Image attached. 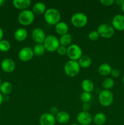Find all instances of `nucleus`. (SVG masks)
Segmentation results:
<instances>
[{
  "label": "nucleus",
  "instance_id": "1",
  "mask_svg": "<svg viewBox=\"0 0 124 125\" xmlns=\"http://www.w3.org/2000/svg\"><path fill=\"white\" fill-rule=\"evenodd\" d=\"M44 18L48 24L55 26L60 21V12L57 9L49 8L44 13Z\"/></svg>",
  "mask_w": 124,
  "mask_h": 125
},
{
  "label": "nucleus",
  "instance_id": "2",
  "mask_svg": "<svg viewBox=\"0 0 124 125\" xmlns=\"http://www.w3.org/2000/svg\"><path fill=\"white\" fill-rule=\"evenodd\" d=\"M80 66L78 61L69 60L65 63L64 67V72L69 77H75L79 73Z\"/></svg>",
  "mask_w": 124,
  "mask_h": 125
},
{
  "label": "nucleus",
  "instance_id": "3",
  "mask_svg": "<svg viewBox=\"0 0 124 125\" xmlns=\"http://www.w3.org/2000/svg\"><path fill=\"white\" fill-rule=\"evenodd\" d=\"M35 19V14L32 10H24L19 13L18 17V22L23 26H29L33 23Z\"/></svg>",
  "mask_w": 124,
  "mask_h": 125
},
{
  "label": "nucleus",
  "instance_id": "4",
  "mask_svg": "<svg viewBox=\"0 0 124 125\" xmlns=\"http://www.w3.org/2000/svg\"><path fill=\"white\" fill-rule=\"evenodd\" d=\"M43 45L46 51L48 52H54L57 51L59 47L60 42L59 40L53 35H48L46 36Z\"/></svg>",
  "mask_w": 124,
  "mask_h": 125
},
{
  "label": "nucleus",
  "instance_id": "5",
  "mask_svg": "<svg viewBox=\"0 0 124 125\" xmlns=\"http://www.w3.org/2000/svg\"><path fill=\"white\" fill-rule=\"evenodd\" d=\"M114 101V96L110 90H101L98 94V101L102 106L108 107L111 106Z\"/></svg>",
  "mask_w": 124,
  "mask_h": 125
},
{
  "label": "nucleus",
  "instance_id": "6",
  "mask_svg": "<svg viewBox=\"0 0 124 125\" xmlns=\"http://www.w3.org/2000/svg\"><path fill=\"white\" fill-rule=\"evenodd\" d=\"M71 23L74 27L81 28L87 24L88 17L85 13L81 12H77L74 13L71 17Z\"/></svg>",
  "mask_w": 124,
  "mask_h": 125
},
{
  "label": "nucleus",
  "instance_id": "7",
  "mask_svg": "<svg viewBox=\"0 0 124 125\" xmlns=\"http://www.w3.org/2000/svg\"><path fill=\"white\" fill-rule=\"evenodd\" d=\"M66 54L70 60L77 61L82 56V50L79 45L71 44L67 48Z\"/></svg>",
  "mask_w": 124,
  "mask_h": 125
},
{
  "label": "nucleus",
  "instance_id": "8",
  "mask_svg": "<svg viewBox=\"0 0 124 125\" xmlns=\"http://www.w3.org/2000/svg\"><path fill=\"white\" fill-rule=\"evenodd\" d=\"M115 29L111 25L109 24H102L97 28V31L99 36L105 39H109L114 35Z\"/></svg>",
  "mask_w": 124,
  "mask_h": 125
},
{
  "label": "nucleus",
  "instance_id": "9",
  "mask_svg": "<svg viewBox=\"0 0 124 125\" xmlns=\"http://www.w3.org/2000/svg\"><path fill=\"white\" fill-rule=\"evenodd\" d=\"M18 58L23 62H28L33 58L34 56L33 50L29 46H25L20 50L18 52Z\"/></svg>",
  "mask_w": 124,
  "mask_h": 125
},
{
  "label": "nucleus",
  "instance_id": "10",
  "mask_svg": "<svg viewBox=\"0 0 124 125\" xmlns=\"http://www.w3.org/2000/svg\"><path fill=\"white\" fill-rule=\"evenodd\" d=\"M32 39L37 43L43 44L44 41L46 37L45 32L41 28H36L32 32Z\"/></svg>",
  "mask_w": 124,
  "mask_h": 125
},
{
  "label": "nucleus",
  "instance_id": "11",
  "mask_svg": "<svg viewBox=\"0 0 124 125\" xmlns=\"http://www.w3.org/2000/svg\"><path fill=\"white\" fill-rule=\"evenodd\" d=\"M77 120L80 125H89L92 121V117L89 112L83 111L78 114Z\"/></svg>",
  "mask_w": 124,
  "mask_h": 125
},
{
  "label": "nucleus",
  "instance_id": "12",
  "mask_svg": "<svg viewBox=\"0 0 124 125\" xmlns=\"http://www.w3.org/2000/svg\"><path fill=\"white\" fill-rule=\"evenodd\" d=\"M1 69L6 73H12L15 69V62L10 58H5L1 61Z\"/></svg>",
  "mask_w": 124,
  "mask_h": 125
},
{
  "label": "nucleus",
  "instance_id": "13",
  "mask_svg": "<svg viewBox=\"0 0 124 125\" xmlns=\"http://www.w3.org/2000/svg\"><path fill=\"white\" fill-rule=\"evenodd\" d=\"M112 26L119 31H124V15L118 14L114 16L112 20Z\"/></svg>",
  "mask_w": 124,
  "mask_h": 125
},
{
  "label": "nucleus",
  "instance_id": "14",
  "mask_svg": "<svg viewBox=\"0 0 124 125\" xmlns=\"http://www.w3.org/2000/svg\"><path fill=\"white\" fill-rule=\"evenodd\" d=\"M40 125H55L56 122L55 117L50 113H44L40 117Z\"/></svg>",
  "mask_w": 124,
  "mask_h": 125
},
{
  "label": "nucleus",
  "instance_id": "15",
  "mask_svg": "<svg viewBox=\"0 0 124 125\" xmlns=\"http://www.w3.org/2000/svg\"><path fill=\"white\" fill-rule=\"evenodd\" d=\"M30 4L31 1L30 0H14L12 1L13 7L21 10L27 9L30 6Z\"/></svg>",
  "mask_w": 124,
  "mask_h": 125
},
{
  "label": "nucleus",
  "instance_id": "16",
  "mask_svg": "<svg viewBox=\"0 0 124 125\" xmlns=\"http://www.w3.org/2000/svg\"><path fill=\"white\" fill-rule=\"evenodd\" d=\"M55 31L56 33L60 35H63L68 33L69 26L64 21H60L55 26Z\"/></svg>",
  "mask_w": 124,
  "mask_h": 125
},
{
  "label": "nucleus",
  "instance_id": "17",
  "mask_svg": "<svg viewBox=\"0 0 124 125\" xmlns=\"http://www.w3.org/2000/svg\"><path fill=\"white\" fill-rule=\"evenodd\" d=\"M27 35L28 33L26 29L23 28H19L15 31L14 38L17 41L23 42L26 39Z\"/></svg>",
  "mask_w": 124,
  "mask_h": 125
},
{
  "label": "nucleus",
  "instance_id": "18",
  "mask_svg": "<svg viewBox=\"0 0 124 125\" xmlns=\"http://www.w3.org/2000/svg\"><path fill=\"white\" fill-rule=\"evenodd\" d=\"M56 121L60 124L67 123L70 120V115L66 111H60L55 117Z\"/></svg>",
  "mask_w": 124,
  "mask_h": 125
},
{
  "label": "nucleus",
  "instance_id": "19",
  "mask_svg": "<svg viewBox=\"0 0 124 125\" xmlns=\"http://www.w3.org/2000/svg\"><path fill=\"white\" fill-rule=\"evenodd\" d=\"M46 10V5L41 2H38L34 4L32 7V12L34 14L40 15L44 13Z\"/></svg>",
  "mask_w": 124,
  "mask_h": 125
},
{
  "label": "nucleus",
  "instance_id": "20",
  "mask_svg": "<svg viewBox=\"0 0 124 125\" xmlns=\"http://www.w3.org/2000/svg\"><path fill=\"white\" fill-rule=\"evenodd\" d=\"M12 90H13V85L9 81L3 82L0 86V92L5 96L9 95L12 92Z\"/></svg>",
  "mask_w": 124,
  "mask_h": 125
},
{
  "label": "nucleus",
  "instance_id": "21",
  "mask_svg": "<svg viewBox=\"0 0 124 125\" xmlns=\"http://www.w3.org/2000/svg\"><path fill=\"white\" fill-rule=\"evenodd\" d=\"M81 86L83 92L88 93L92 92L94 89V85L93 82L89 79H84L81 83Z\"/></svg>",
  "mask_w": 124,
  "mask_h": 125
},
{
  "label": "nucleus",
  "instance_id": "22",
  "mask_svg": "<svg viewBox=\"0 0 124 125\" xmlns=\"http://www.w3.org/2000/svg\"><path fill=\"white\" fill-rule=\"evenodd\" d=\"M112 68L111 66L108 63H103L101 64L98 68V72L102 76H108L111 74Z\"/></svg>",
  "mask_w": 124,
  "mask_h": 125
},
{
  "label": "nucleus",
  "instance_id": "23",
  "mask_svg": "<svg viewBox=\"0 0 124 125\" xmlns=\"http://www.w3.org/2000/svg\"><path fill=\"white\" fill-rule=\"evenodd\" d=\"M72 41V37L69 33L61 35L59 39L60 45L65 47L70 46L71 45Z\"/></svg>",
  "mask_w": 124,
  "mask_h": 125
},
{
  "label": "nucleus",
  "instance_id": "24",
  "mask_svg": "<svg viewBox=\"0 0 124 125\" xmlns=\"http://www.w3.org/2000/svg\"><path fill=\"white\" fill-rule=\"evenodd\" d=\"M78 62H79L80 67L86 68L91 66V63H92V60L89 56L83 55V56H81V57L79 59Z\"/></svg>",
  "mask_w": 124,
  "mask_h": 125
},
{
  "label": "nucleus",
  "instance_id": "25",
  "mask_svg": "<svg viewBox=\"0 0 124 125\" xmlns=\"http://www.w3.org/2000/svg\"><path fill=\"white\" fill-rule=\"evenodd\" d=\"M94 123L96 125H103L106 122V117L105 114L102 112H98L92 118Z\"/></svg>",
  "mask_w": 124,
  "mask_h": 125
},
{
  "label": "nucleus",
  "instance_id": "26",
  "mask_svg": "<svg viewBox=\"0 0 124 125\" xmlns=\"http://www.w3.org/2000/svg\"><path fill=\"white\" fill-rule=\"evenodd\" d=\"M33 50V52H34V55L36 56H41L44 53L45 50L44 46L43 44L41 43H37L34 46Z\"/></svg>",
  "mask_w": 124,
  "mask_h": 125
},
{
  "label": "nucleus",
  "instance_id": "27",
  "mask_svg": "<svg viewBox=\"0 0 124 125\" xmlns=\"http://www.w3.org/2000/svg\"><path fill=\"white\" fill-rule=\"evenodd\" d=\"M114 85V81L112 78H108L103 80L102 83V87L104 90H109L113 87Z\"/></svg>",
  "mask_w": 124,
  "mask_h": 125
},
{
  "label": "nucleus",
  "instance_id": "28",
  "mask_svg": "<svg viewBox=\"0 0 124 125\" xmlns=\"http://www.w3.org/2000/svg\"><path fill=\"white\" fill-rule=\"evenodd\" d=\"M10 49V43L7 40L2 39L0 41V51L1 52H7Z\"/></svg>",
  "mask_w": 124,
  "mask_h": 125
},
{
  "label": "nucleus",
  "instance_id": "29",
  "mask_svg": "<svg viewBox=\"0 0 124 125\" xmlns=\"http://www.w3.org/2000/svg\"><path fill=\"white\" fill-rule=\"evenodd\" d=\"M91 98H92V95H91V93L83 92L80 95V99H81V101H83L84 103H89L91 100Z\"/></svg>",
  "mask_w": 124,
  "mask_h": 125
},
{
  "label": "nucleus",
  "instance_id": "30",
  "mask_svg": "<svg viewBox=\"0 0 124 125\" xmlns=\"http://www.w3.org/2000/svg\"><path fill=\"white\" fill-rule=\"evenodd\" d=\"M88 37L89 39L91 41H96V40H98V37H99V35H98L97 31H92L89 32L88 35Z\"/></svg>",
  "mask_w": 124,
  "mask_h": 125
},
{
  "label": "nucleus",
  "instance_id": "31",
  "mask_svg": "<svg viewBox=\"0 0 124 125\" xmlns=\"http://www.w3.org/2000/svg\"><path fill=\"white\" fill-rule=\"evenodd\" d=\"M57 52L60 56H64L67 54V48L65 46L60 45L59 47L57 49Z\"/></svg>",
  "mask_w": 124,
  "mask_h": 125
},
{
  "label": "nucleus",
  "instance_id": "32",
  "mask_svg": "<svg viewBox=\"0 0 124 125\" xmlns=\"http://www.w3.org/2000/svg\"><path fill=\"white\" fill-rule=\"evenodd\" d=\"M100 2L103 6L108 7V6H112L115 2V1H114V0H101Z\"/></svg>",
  "mask_w": 124,
  "mask_h": 125
},
{
  "label": "nucleus",
  "instance_id": "33",
  "mask_svg": "<svg viewBox=\"0 0 124 125\" xmlns=\"http://www.w3.org/2000/svg\"><path fill=\"white\" fill-rule=\"evenodd\" d=\"M111 74L112 76L113 77V78H118V77L120 76V71H119V70L118 69H112L111 70Z\"/></svg>",
  "mask_w": 124,
  "mask_h": 125
},
{
  "label": "nucleus",
  "instance_id": "34",
  "mask_svg": "<svg viewBox=\"0 0 124 125\" xmlns=\"http://www.w3.org/2000/svg\"><path fill=\"white\" fill-rule=\"evenodd\" d=\"M58 112H59V111H58V108L57 107H52L50 109V114H51L53 115H57Z\"/></svg>",
  "mask_w": 124,
  "mask_h": 125
},
{
  "label": "nucleus",
  "instance_id": "35",
  "mask_svg": "<svg viewBox=\"0 0 124 125\" xmlns=\"http://www.w3.org/2000/svg\"><path fill=\"white\" fill-rule=\"evenodd\" d=\"M90 109V104L89 103H85L83 104V110L85 112H88Z\"/></svg>",
  "mask_w": 124,
  "mask_h": 125
},
{
  "label": "nucleus",
  "instance_id": "36",
  "mask_svg": "<svg viewBox=\"0 0 124 125\" xmlns=\"http://www.w3.org/2000/svg\"><path fill=\"white\" fill-rule=\"evenodd\" d=\"M115 2L117 6L121 7L123 5V4L124 3V0H116V1H115Z\"/></svg>",
  "mask_w": 124,
  "mask_h": 125
},
{
  "label": "nucleus",
  "instance_id": "37",
  "mask_svg": "<svg viewBox=\"0 0 124 125\" xmlns=\"http://www.w3.org/2000/svg\"><path fill=\"white\" fill-rule=\"evenodd\" d=\"M4 36V32L3 30H2V28L0 27V41L2 40V38H3Z\"/></svg>",
  "mask_w": 124,
  "mask_h": 125
},
{
  "label": "nucleus",
  "instance_id": "38",
  "mask_svg": "<svg viewBox=\"0 0 124 125\" xmlns=\"http://www.w3.org/2000/svg\"><path fill=\"white\" fill-rule=\"evenodd\" d=\"M3 101H4L3 95H2V94L0 92V106L2 105V103H3Z\"/></svg>",
  "mask_w": 124,
  "mask_h": 125
},
{
  "label": "nucleus",
  "instance_id": "39",
  "mask_svg": "<svg viewBox=\"0 0 124 125\" xmlns=\"http://www.w3.org/2000/svg\"><path fill=\"white\" fill-rule=\"evenodd\" d=\"M5 3H6V1L5 0H0V6H4Z\"/></svg>",
  "mask_w": 124,
  "mask_h": 125
},
{
  "label": "nucleus",
  "instance_id": "40",
  "mask_svg": "<svg viewBox=\"0 0 124 125\" xmlns=\"http://www.w3.org/2000/svg\"><path fill=\"white\" fill-rule=\"evenodd\" d=\"M121 9H122V10L123 12H124V3L123 4L122 6H121Z\"/></svg>",
  "mask_w": 124,
  "mask_h": 125
},
{
  "label": "nucleus",
  "instance_id": "41",
  "mask_svg": "<svg viewBox=\"0 0 124 125\" xmlns=\"http://www.w3.org/2000/svg\"><path fill=\"white\" fill-rule=\"evenodd\" d=\"M122 83H123V84H124V76H123V78H122Z\"/></svg>",
  "mask_w": 124,
  "mask_h": 125
},
{
  "label": "nucleus",
  "instance_id": "42",
  "mask_svg": "<svg viewBox=\"0 0 124 125\" xmlns=\"http://www.w3.org/2000/svg\"><path fill=\"white\" fill-rule=\"evenodd\" d=\"M71 125H80L77 124V123H73V124H71Z\"/></svg>",
  "mask_w": 124,
  "mask_h": 125
},
{
  "label": "nucleus",
  "instance_id": "43",
  "mask_svg": "<svg viewBox=\"0 0 124 125\" xmlns=\"http://www.w3.org/2000/svg\"><path fill=\"white\" fill-rule=\"evenodd\" d=\"M1 84H2V82H1V78H0V86H1Z\"/></svg>",
  "mask_w": 124,
  "mask_h": 125
},
{
  "label": "nucleus",
  "instance_id": "44",
  "mask_svg": "<svg viewBox=\"0 0 124 125\" xmlns=\"http://www.w3.org/2000/svg\"><path fill=\"white\" fill-rule=\"evenodd\" d=\"M0 118H1V115H0Z\"/></svg>",
  "mask_w": 124,
  "mask_h": 125
}]
</instances>
